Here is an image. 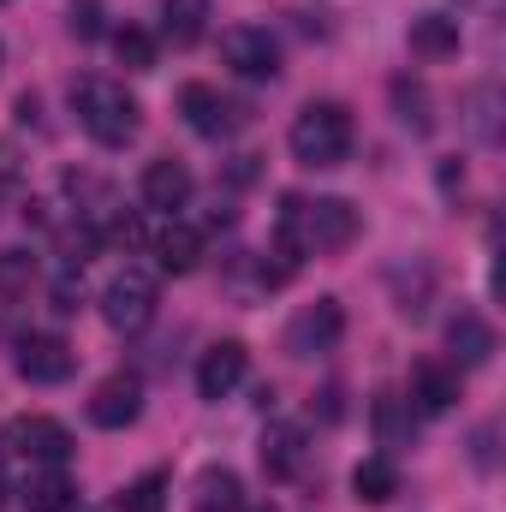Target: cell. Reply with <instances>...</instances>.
I'll use <instances>...</instances> for the list:
<instances>
[{"label": "cell", "mask_w": 506, "mask_h": 512, "mask_svg": "<svg viewBox=\"0 0 506 512\" xmlns=\"http://www.w3.org/2000/svg\"><path fill=\"white\" fill-rule=\"evenodd\" d=\"M18 495H24V507L30 512H72L78 507V483H72L60 465H36V471L24 477Z\"/></svg>", "instance_id": "cell-13"}, {"label": "cell", "mask_w": 506, "mask_h": 512, "mask_svg": "<svg viewBox=\"0 0 506 512\" xmlns=\"http://www.w3.org/2000/svg\"><path fill=\"white\" fill-rule=\"evenodd\" d=\"M72 114H78V126L90 131L102 149H120L137 137L143 126V108H137V96H131L120 78H102V72H84V78H72Z\"/></svg>", "instance_id": "cell-1"}, {"label": "cell", "mask_w": 506, "mask_h": 512, "mask_svg": "<svg viewBox=\"0 0 506 512\" xmlns=\"http://www.w3.org/2000/svg\"><path fill=\"white\" fill-rule=\"evenodd\" d=\"M120 507H126V512H167V471L137 477L126 495H120Z\"/></svg>", "instance_id": "cell-26"}, {"label": "cell", "mask_w": 506, "mask_h": 512, "mask_svg": "<svg viewBox=\"0 0 506 512\" xmlns=\"http://www.w3.org/2000/svg\"><path fill=\"white\" fill-rule=\"evenodd\" d=\"M6 447L24 453L30 465H66L78 441H72V429H66L60 417H42V411H36V417H18V423L6 429Z\"/></svg>", "instance_id": "cell-8"}, {"label": "cell", "mask_w": 506, "mask_h": 512, "mask_svg": "<svg viewBox=\"0 0 506 512\" xmlns=\"http://www.w3.org/2000/svg\"><path fill=\"white\" fill-rule=\"evenodd\" d=\"M453 399H459V370H447V364H417L411 370V405L423 417L453 411Z\"/></svg>", "instance_id": "cell-15"}, {"label": "cell", "mask_w": 506, "mask_h": 512, "mask_svg": "<svg viewBox=\"0 0 506 512\" xmlns=\"http://www.w3.org/2000/svg\"><path fill=\"white\" fill-rule=\"evenodd\" d=\"M447 346H453V358H459L465 370H477V364L495 358V328H489L477 310H459V316L447 322Z\"/></svg>", "instance_id": "cell-14"}, {"label": "cell", "mask_w": 506, "mask_h": 512, "mask_svg": "<svg viewBox=\"0 0 506 512\" xmlns=\"http://www.w3.org/2000/svg\"><path fill=\"white\" fill-rule=\"evenodd\" d=\"M66 24H72V36H78V42H96V36H102V0H72Z\"/></svg>", "instance_id": "cell-28"}, {"label": "cell", "mask_w": 506, "mask_h": 512, "mask_svg": "<svg viewBox=\"0 0 506 512\" xmlns=\"http://www.w3.org/2000/svg\"><path fill=\"white\" fill-rule=\"evenodd\" d=\"M78 304H84V268H78V262H66V268L54 274V310H60V316H72Z\"/></svg>", "instance_id": "cell-27"}, {"label": "cell", "mask_w": 506, "mask_h": 512, "mask_svg": "<svg viewBox=\"0 0 506 512\" xmlns=\"http://www.w3.org/2000/svg\"><path fill=\"white\" fill-rule=\"evenodd\" d=\"M358 239V209L346 197H316V203H298V245L304 256L316 251H346Z\"/></svg>", "instance_id": "cell-4"}, {"label": "cell", "mask_w": 506, "mask_h": 512, "mask_svg": "<svg viewBox=\"0 0 506 512\" xmlns=\"http://www.w3.org/2000/svg\"><path fill=\"white\" fill-rule=\"evenodd\" d=\"M352 495H358L364 507H387V501L399 495V465H393L387 453H376V459H364V465L352 471Z\"/></svg>", "instance_id": "cell-20"}, {"label": "cell", "mask_w": 506, "mask_h": 512, "mask_svg": "<svg viewBox=\"0 0 506 512\" xmlns=\"http://www.w3.org/2000/svg\"><path fill=\"white\" fill-rule=\"evenodd\" d=\"M340 334H346V310H340V298H316L310 310L292 316V328H286V352H292V358H322V352L340 346Z\"/></svg>", "instance_id": "cell-7"}, {"label": "cell", "mask_w": 506, "mask_h": 512, "mask_svg": "<svg viewBox=\"0 0 506 512\" xmlns=\"http://www.w3.org/2000/svg\"><path fill=\"white\" fill-rule=\"evenodd\" d=\"M137 417H143V382L131 370L96 382V393H90V423L96 429H131Z\"/></svg>", "instance_id": "cell-10"}, {"label": "cell", "mask_w": 506, "mask_h": 512, "mask_svg": "<svg viewBox=\"0 0 506 512\" xmlns=\"http://www.w3.org/2000/svg\"><path fill=\"white\" fill-rule=\"evenodd\" d=\"M411 54H423V60H453V54H459V18H453V12H417V18H411Z\"/></svg>", "instance_id": "cell-16"}, {"label": "cell", "mask_w": 506, "mask_h": 512, "mask_svg": "<svg viewBox=\"0 0 506 512\" xmlns=\"http://www.w3.org/2000/svg\"><path fill=\"white\" fill-rule=\"evenodd\" d=\"M0 6H6V0H0Z\"/></svg>", "instance_id": "cell-32"}, {"label": "cell", "mask_w": 506, "mask_h": 512, "mask_svg": "<svg viewBox=\"0 0 506 512\" xmlns=\"http://www.w3.org/2000/svg\"><path fill=\"white\" fill-rule=\"evenodd\" d=\"M114 54H120V66H126V72H155V36H149V30H137V24L114 30Z\"/></svg>", "instance_id": "cell-25"}, {"label": "cell", "mask_w": 506, "mask_h": 512, "mask_svg": "<svg viewBox=\"0 0 506 512\" xmlns=\"http://www.w3.org/2000/svg\"><path fill=\"white\" fill-rule=\"evenodd\" d=\"M245 370H251V352H245L239 340H221V346H209V352H203V364H197V393L221 405L233 387L245 382Z\"/></svg>", "instance_id": "cell-11"}, {"label": "cell", "mask_w": 506, "mask_h": 512, "mask_svg": "<svg viewBox=\"0 0 506 512\" xmlns=\"http://www.w3.org/2000/svg\"><path fill=\"white\" fill-rule=\"evenodd\" d=\"M221 60L245 78V84H274L280 78V42L268 30H251V24H233L221 36Z\"/></svg>", "instance_id": "cell-6"}, {"label": "cell", "mask_w": 506, "mask_h": 512, "mask_svg": "<svg viewBox=\"0 0 506 512\" xmlns=\"http://www.w3.org/2000/svg\"><path fill=\"white\" fill-rule=\"evenodd\" d=\"M0 501H6V471H0Z\"/></svg>", "instance_id": "cell-30"}, {"label": "cell", "mask_w": 506, "mask_h": 512, "mask_svg": "<svg viewBox=\"0 0 506 512\" xmlns=\"http://www.w3.org/2000/svg\"><path fill=\"white\" fill-rule=\"evenodd\" d=\"M251 512H274V507H251Z\"/></svg>", "instance_id": "cell-31"}, {"label": "cell", "mask_w": 506, "mask_h": 512, "mask_svg": "<svg viewBox=\"0 0 506 512\" xmlns=\"http://www.w3.org/2000/svg\"><path fill=\"white\" fill-rule=\"evenodd\" d=\"M30 286H36V256L30 251H0V304H18V298H30Z\"/></svg>", "instance_id": "cell-24"}, {"label": "cell", "mask_w": 506, "mask_h": 512, "mask_svg": "<svg viewBox=\"0 0 506 512\" xmlns=\"http://www.w3.org/2000/svg\"><path fill=\"white\" fill-rule=\"evenodd\" d=\"M155 304H161L155 274L137 268V262H126V268L108 280V292H102V316H108L114 334H143V328L155 322Z\"/></svg>", "instance_id": "cell-3"}, {"label": "cell", "mask_w": 506, "mask_h": 512, "mask_svg": "<svg viewBox=\"0 0 506 512\" xmlns=\"http://www.w3.org/2000/svg\"><path fill=\"white\" fill-rule=\"evenodd\" d=\"M262 471H268L274 483H292V477L304 471V429L274 423V429L262 435Z\"/></svg>", "instance_id": "cell-17"}, {"label": "cell", "mask_w": 506, "mask_h": 512, "mask_svg": "<svg viewBox=\"0 0 506 512\" xmlns=\"http://www.w3.org/2000/svg\"><path fill=\"white\" fill-rule=\"evenodd\" d=\"M286 143H292V155L304 167H340L352 155V143H358V126H352V114L340 102H310V108H298Z\"/></svg>", "instance_id": "cell-2"}, {"label": "cell", "mask_w": 506, "mask_h": 512, "mask_svg": "<svg viewBox=\"0 0 506 512\" xmlns=\"http://www.w3.org/2000/svg\"><path fill=\"white\" fill-rule=\"evenodd\" d=\"M459 6H495V0H459Z\"/></svg>", "instance_id": "cell-29"}, {"label": "cell", "mask_w": 506, "mask_h": 512, "mask_svg": "<svg viewBox=\"0 0 506 512\" xmlns=\"http://www.w3.org/2000/svg\"><path fill=\"white\" fill-rule=\"evenodd\" d=\"M179 114H185V126L197 131V137H233L251 120V108L233 102V96H221L215 84H185L179 90Z\"/></svg>", "instance_id": "cell-5"}, {"label": "cell", "mask_w": 506, "mask_h": 512, "mask_svg": "<svg viewBox=\"0 0 506 512\" xmlns=\"http://www.w3.org/2000/svg\"><path fill=\"white\" fill-rule=\"evenodd\" d=\"M465 131L477 137V143H501V90L495 84H477L471 96H465Z\"/></svg>", "instance_id": "cell-22"}, {"label": "cell", "mask_w": 506, "mask_h": 512, "mask_svg": "<svg viewBox=\"0 0 506 512\" xmlns=\"http://www.w3.org/2000/svg\"><path fill=\"white\" fill-rule=\"evenodd\" d=\"M12 364H18V376H24V382L54 387V382H66V376L78 370V352H72L60 334H24Z\"/></svg>", "instance_id": "cell-9"}, {"label": "cell", "mask_w": 506, "mask_h": 512, "mask_svg": "<svg viewBox=\"0 0 506 512\" xmlns=\"http://www.w3.org/2000/svg\"><path fill=\"white\" fill-rule=\"evenodd\" d=\"M155 262H161L167 274H191V268L203 262V233L185 227V221H167V227L155 233Z\"/></svg>", "instance_id": "cell-18"}, {"label": "cell", "mask_w": 506, "mask_h": 512, "mask_svg": "<svg viewBox=\"0 0 506 512\" xmlns=\"http://www.w3.org/2000/svg\"><path fill=\"white\" fill-rule=\"evenodd\" d=\"M239 495H245V489H239V477H233V471H221V465H209V471L197 477L191 512H245Z\"/></svg>", "instance_id": "cell-21"}, {"label": "cell", "mask_w": 506, "mask_h": 512, "mask_svg": "<svg viewBox=\"0 0 506 512\" xmlns=\"http://www.w3.org/2000/svg\"><path fill=\"white\" fill-rule=\"evenodd\" d=\"M137 197H143V209H155V215H179V209L191 203V173H185L179 161H149L143 179H137Z\"/></svg>", "instance_id": "cell-12"}, {"label": "cell", "mask_w": 506, "mask_h": 512, "mask_svg": "<svg viewBox=\"0 0 506 512\" xmlns=\"http://www.w3.org/2000/svg\"><path fill=\"white\" fill-rule=\"evenodd\" d=\"M393 108H399V126H411L417 137L435 131V114H429V90L417 78H393Z\"/></svg>", "instance_id": "cell-23"}, {"label": "cell", "mask_w": 506, "mask_h": 512, "mask_svg": "<svg viewBox=\"0 0 506 512\" xmlns=\"http://www.w3.org/2000/svg\"><path fill=\"white\" fill-rule=\"evenodd\" d=\"M203 30H209V0H161V36L173 48L203 42Z\"/></svg>", "instance_id": "cell-19"}]
</instances>
